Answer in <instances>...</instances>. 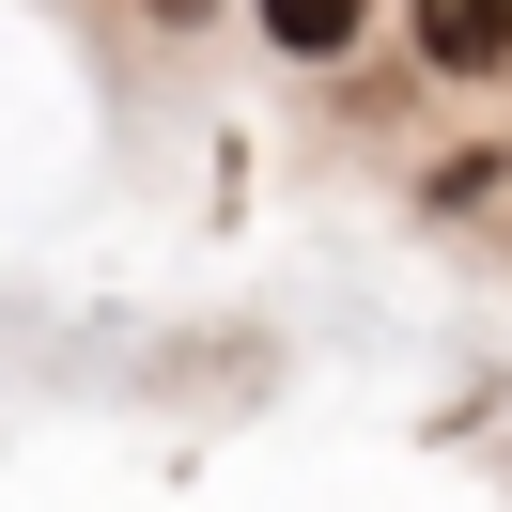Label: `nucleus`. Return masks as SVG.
<instances>
[{
    "label": "nucleus",
    "instance_id": "obj_1",
    "mask_svg": "<svg viewBox=\"0 0 512 512\" xmlns=\"http://www.w3.org/2000/svg\"><path fill=\"white\" fill-rule=\"evenodd\" d=\"M419 47H435L450 78H481V63H512V0H419Z\"/></svg>",
    "mask_w": 512,
    "mask_h": 512
},
{
    "label": "nucleus",
    "instance_id": "obj_2",
    "mask_svg": "<svg viewBox=\"0 0 512 512\" xmlns=\"http://www.w3.org/2000/svg\"><path fill=\"white\" fill-rule=\"evenodd\" d=\"M357 16H373V0H264V32H280L295 63H342V47H357Z\"/></svg>",
    "mask_w": 512,
    "mask_h": 512
}]
</instances>
